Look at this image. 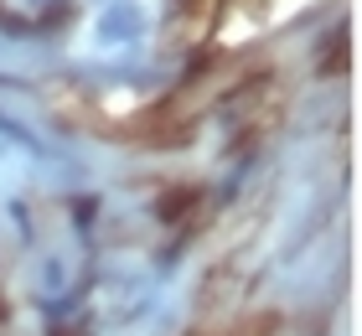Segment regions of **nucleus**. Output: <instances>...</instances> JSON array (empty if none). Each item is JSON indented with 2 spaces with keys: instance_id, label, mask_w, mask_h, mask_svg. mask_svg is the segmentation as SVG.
<instances>
[{
  "instance_id": "f257e3e1",
  "label": "nucleus",
  "mask_w": 362,
  "mask_h": 336,
  "mask_svg": "<svg viewBox=\"0 0 362 336\" xmlns=\"http://www.w3.org/2000/svg\"><path fill=\"white\" fill-rule=\"evenodd\" d=\"M192 202H197V192H192V187H176V192L160 197V207H156V212H160V217H176V212H187Z\"/></svg>"
},
{
  "instance_id": "f03ea898",
  "label": "nucleus",
  "mask_w": 362,
  "mask_h": 336,
  "mask_svg": "<svg viewBox=\"0 0 362 336\" xmlns=\"http://www.w3.org/2000/svg\"><path fill=\"white\" fill-rule=\"evenodd\" d=\"M52 336H73V331H68V326H52Z\"/></svg>"
}]
</instances>
